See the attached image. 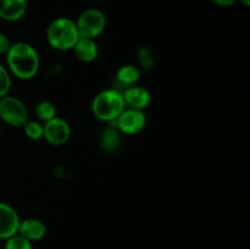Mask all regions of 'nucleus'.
<instances>
[{
    "label": "nucleus",
    "mask_w": 250,
    "mask_h": 249,
    "mask_svg": "<svg viewBox=\"0 0 250 249\" xmlns=\"http://www.w3.org/2000/svg\"><path fill=\"white\" fill-rule=\"evenodd\" d=\"M7 70L20 80H31L38 73L41 60L38 51L26 42L11 44L6 53Z\"/></svg>",
    "instance_id": "obj_1"
},
{
    "label": "nucleus",
    "mask_w": 250,
    "mask_h": 249,
    "mask_svg": "<svg viewBox=\"0 0 250 249\" xmlns=\"http://www.w3.org/2000/svg\"><path fill=\"white\" fill-rule=\"evenodd\" d=\"M80 38L76 21L68 17L55 19L46 29V41L56 50H72Z\"/></svg>",
    "instance_id": "obj_2"
},
{
    "label": "nucleus",
    "mask_w": 250,
    "mask_h": 249,
    "mask_svg": "<svg viewBox=\"0 0 250 249\" xmlns=\"http://www.w3.org/2000/svg\"><path fill=\"white\" fill-rule=\"evenodd\" d=\"M126 109L122 93L116 89H105L98 93L92 102L93 115L98 120L112 122Z\"/></svg>",
    "instance_id": "obj_3"
},
{
    "label": "nucleus",
    "mask_w": 250,
    "mask_h": 249,
    "mask_svg": "<svg viewBox=\"0 0 250 249\" xmlns=\"http://www.w3.org/2000/svg\"><path fill=\"white\" fill-rule=\"evenodd\" d=\"M81 38L95 39L104 32L106 27V16L99 9H87L80 15L76 21Z\"/></svg>",
    "instance_id": "obj_4"
},
{
    "label": "nucleus",
    "mask_w": 250,
    "mask_h": 249,
    "mask_svg": "<svg viewBox=\"0 0 250 249\" xmlns=\"http://www.w3.org/2000/svg\"><path fill=\"white\" fill-rule=\"evenodd\" d=\"M0 119L12 127H23L28 121V110L19 98L5 95L0 98Z\"/></svg>",
    "instance_id": "obj_5"
},
{
    "label": "nucleus",
    "mask_w": 250,
    "mask_h": 249,
    "mask_svg": "<svg viewBox=\"0 0 250 249\" xmlns=\"http://www.w3.org/2000/svg\"><path fill=\"white\" fill-rule=\"evenodd\" d=\"M146 116L143 110L126 107L115 121L110 122L111 126L125 134H137L144 128Z\"/></svg>",
    "instance_id": "obj_6"
},
{
    "label": "nucleus",
    "mask_w": 250,
    "mask_h": 249,
    "mask_svg": "<svg viewBox=\"0 0 250 249\" xmlns=\"http://www.w3.org/2000/svg\"><path fill=\"white\" fill-rule=\"evenodd\" d=\"M71 127L66 120L55 116L50 121L44 124V136L45 141L51 145H62L70 139Z\"/></svg>",
    "instance_id": "obj_7"
},
{
    "label": "nucleus",
    "mask_w": 250,
    "mask_h": 249,
    "mask_svg": "<svg viewBox=\"0 0 250 249\" xmlns=\"http://www.w3.org/2000/svg\"><path fill=\"white\" fill-rule=\"evenodd\" d=\"M21 219L16 210L7 203L0 202V239L6 241L19 233Z\"/></svg>",
    "instance_id": "obj_8"
},
{
    "label": "nucleus",
    "mask_w": 250,
    "mask_h": 249,
    "mask_svg": "<svg viewBox=\"0 0 250 249\" xmlns=\"http://www.w3.org/2000/svg\"><path fill=\"white\" fill-rule=\"evenodd\" d=\"M122 97H124L126 107L128 106L131 109L144 110L151 102L150 93L146 88L138 87V85L127 87L122 93Z\"/></svg>",
    "instance_id": "obj_9"
},
{
    "label": "nucleus",
    "mask_w": 250,
    "mask_h": 249,
    "mask_svg": "<svg viewBox=\"0 0 250 249\" xmlns=\"http://www.w3.org/2000/svg\"><path fill=\"white\" fill-rule=\"evenodd\" d=\"M27 11V0H0V19L9 22L21 20Z\"/></svg>",
    "instance_id": "obj_10"
},
{
    "label": "nucleus",
    "mask_w": 250,
    "mask_h": 249,
    "mask_svg": "<svg viewBox=\"0 0 250 249\" xmlns=\"http://www.w3.org/2000/svg\"><path fill=\"white\" fill-rule=\"evenodd\" d=\"M19 234L28 239L29 242L41 241L46 234V226L38 219L21 220L19 226Z\"/></svg>",
    "instance_id": "obj_11"
},
{
    "label": "nucleus",
    "mask_w": 250,
    "mask_h": 249,
    "mask_svg": "<svg viewBox=\"0 0 250 249\" xmlns=\"http://www.w3.org/2000/svg\"><path fill=\"white\" fill-rule=\"evenodd\" d=\"M75 55L78 60L82 62H92L99 55V48L95 43L94 39L89 38H80L76 45L73 46Z\"/></svg>",
    "instance_id": "obj_12"
},
{
    "label": "nucleus",
    "mask_w": 250,
    "mask_h": 249,
    "mask_svg": "<svg viewBox=\"0 0 250 249\" xmlns=\"http://www.w3.org/2000/svg\"><path fill=\"white\" fill-rule=\"evenodd\" d=\"M116 77L121 84L126 85V88L131 87L136 84L141 78V68L133 65H124L117 70Z\"/></svg>",
    "instance_id": "obj_13"
},
{
    "label": "nucleus",
    "mask_w": 250,
    "mask_h": 249,
    "mask_svg": "<svg viewBox=\"0 0 250 249\" xmlns=\"http://www.w3.org/2000/svg\"><path fill=\"white\" fill-rule=\"evenodd\" d=\"M120 143L119 132L114 127H109L105 129L100 137V144L105 151H112L117 148Z\"/></svg>",
    "instance_id": "obj_14"
},
{
    "label": "nucleus",
    "mask_w": 250,
    "mask_h": 249,
    "mask_svg": "<svg viewBox=\"0 0 250 249\" xmlns=\"http://www.w3.org/2000/svg\"><path fill=\"white\" fill-rule=\"evenodd\" d=\"M36 115L41 121L44 124L50 121L51 119L56 116V107L53 103L48 102V100H43V102L38 103L36 106Z\"/></svg>",
    "instance_id": "obj_15"
},
{
    "label": "nucleus",
    "mask_w": 250,
    "mask_h": 249,
    "mask_svg": "<svg viewBox=\"0 0 250 249\" xmlns=\"http://www.w3.org/2000/svg\"><path fill=\"white\" fill-rule=\"evenodd\" d=\"M24 133L29 139L33 141H39L43 138L44 136V124H41L39 121H33V120H28L23 126Z\"/></svg>",
    "instance_id": "obj_16"
},
{
    "label": "nucleus",
    "mask_w": 250,
    "mask_h": 249,
    "mask_svg": "<svg viewBox=\"0 0 250 249\" xmlns=\"http://www.w3.org/2000/svg\"><path fill=\"white\" fill-rule=\"evenodd\" d=\"M4 249H33V247H32V242L17 233L6 239Z\"/></svg>",
    "instance_id": "obj_17"
},
{
    "label": "nucleus",
    "mask_w": 250,
    "mask_h": 249,
    "mask_svg": "<svg viewBox=\"0 0 250 249\" xmlns=\"http://www.w3.org/2000/svg\"><path fill=\"white\" fill-rule=\"evenodd\" d=\"M138 62L143 70H150L154 66V55L150 49L142 46L138 50Z\"/></svg>",
    "instance_id": "obj_18"
},
{
    "label": "nucleus",
    "mask_w": 250,
    "mask_h": 249,
    "mask_svg": "<svg viewBox=\"0 0 250 249\" xmlns=\"http://www.w3.org/2000/svg\"><path fill=\"white\" fill-rule=\"evenodd\" d=\"M11 88V76L9 70L0 63V98L9 94Z\"/></svg>",
    "instance_id": "obj_19"
},
{
    "label": "nucleus",
    "mask_w": 250,
    "mask_h": 249,
    "mask_svg": "<svg viewBox=\"0 0 250 249\" xmlns=\"http://www.w3.org/2000/svg\"><path fill=\"white\" fill-rule=\"evenodd\" d=\"M10 46H11V43H10L9 38L4 33H0V55L6 54Z\"/></svg>",
    "instance_id": "obj_20"
},
{
    "label": "nucleus",
    "mask_w": 250,
    "mask_h": 249,
    "mask_svg": "<svg viewBox=\"0 0 250 249\" xmlns=\"http://www.w3.org/2000/svg\"><path fill=\"white\" fill-rule=\"evenodd\" d=\"M212 4L217 5V6H221V7H229V6H233L234 4L237 2V0H210Z\"/></svg>",
    "instance_id": "obj_21"
},
{
    "label": "nucleus",
    "mask_w": 250,
    "mask_h": 249,
    "mask_svg": "<svg viewBox=\"0 0 250 249\" xmlns=\"http://www.w3.org/2000/svg\"><path fill=\"white\" fill-rule=\"evenodd\" d=\"M242 4L244 5L246 7H249L250 6V0H241Z\"/></svg>",
    "instance_id": "obj_22"
}]
</instances>
